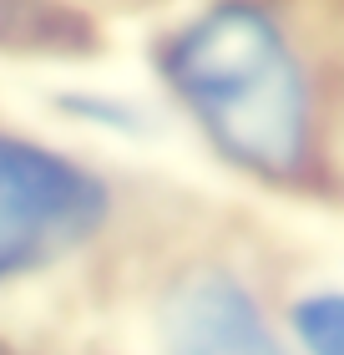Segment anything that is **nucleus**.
<instances>
[{
  "mask_svg": "<svg viewBox=\"0 0 344 355\" xmlns=\"http://www.w3.org/2000/svg\"><path fill=\"white\" fill-rule=\"evenodd\" d=\"M111 193L87 163L0 132V279L46 269L107 223Z\"/></svg>",
  "mask_w": 344,
  "mask_h": 355,
  "instance_id": "f03ea898",
  "label": "nucleus"
},
{
  "mask_svg": "<svg viewBox=\"0 0 344 355\" xmlns=\"http://www.w3.org/2000/svg\"><path fill=\"white\" fill-rule=\"evenodd\" d=\"M289 335L304 355H344V289L314 284L289 304Z\"/></svg>",
  "mask_w": 344,
  "mask_h": 355,
  "instance_id": "39448f33",
  "label": "nucleus"
},
{
  "mask_svg": "<svg viewBox=\"0 0 344 355\" xmlns=\"http://www.w3.org/2000/svg\"><path fill=\"white\" fill-rule=\"evenodd\" d=\"M157 355H289L264 300L228 264H188L157 300Z\"/></svg>",
  "mask_w": 344,
  "mask_h": 355,
  "instance_id": "7ed1b4c3",
  "label": "nucleus"
},
{
  "mask_svg": "<svg viewBox=\"0 0 344 355\" xmlns=\"http://www.w3.org/2000/svg\"><path fill=\"white\" fill-rule=\"evenodd\" d=\"M168 92L212 153L258 183H304L319 153L314 76L264 0H212L157 46Z\"/></svg>",
  "mask_w": 344,
  "mask_h": 355,
  "instance_id": "f257e3e1",
  "label": "nucleus"
},
{
  "mask_svg": "<svg viewBox=\"0 0 344 355\" xmlns=\"http://www.w3.org/2000/svg\"><path fill=\"white\" fill-rule=\"evenodd\" d=\"M0 46L10 51H46V56H81L96 46L91 21L56 0H0Z\"/></svg>",
  "mask_w": 344,
  "mask_h": 355,
  "instance_id": "20e7f679",
  "label": "nucleus"
}]
</instances>
